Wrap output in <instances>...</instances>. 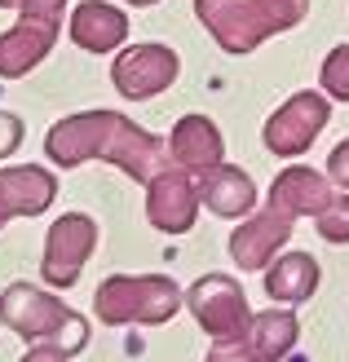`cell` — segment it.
I'll return each instance as SVG.
<instances>
[{"label":"cell","mask_w":349,"mask_h":362,"mask_svg":"<svg viewBox=\"0 0 349 362\" xmlns=\"http://www.w3.org/2000/svg\"><path fill=\"white\" fill-rule=\"evenodd\" d=\"M49 35H53V18H35L27 13L13 31L0 35V76H23L27 66H35L49 49Z\"/></svg>","instance_id":"obj_3"},{"label":"cell","mask_w":349,"mask_h":362,"mask_svg":"<svg viewBox=\"0 0 349 362\" xmlns=\"http://www.w3.org/2000/svg\"><path fill=\"white\" fill-rule=\"evenodd\" d=\"M27 362H62V349H58V354H53V349H35Z\"/></svg>","instance_id":"obj_9"},{"label":"cell","mask_w":349,"mask_h":362,"mask_svg":"<svg viewBox=\"0 0 349 362\" xmlns=\"http://www.w3.org/2000/svg\"><path fill=\"white\" fill-rule=\"evenodd\" d=\"M93 243V226L84 221V216H67V221L53 226L49 234V257H45V279L67 287L76 279V269L84 261V247Z\"/></svg>","instance_id":"obj_2"},{"label":"cell","mask_w":349,"mask_h":362,"mask_svg":"<svg viewBox=\"0 0 349 362\" xmlns=\"http://www.w3.org/2000/svg\"><path fill=\"white\" fill-rule=\"evenodd\" d=\"M0 5H18V9H27V13H35V18H40V9H35V0H0Z\"/></svg>","instance_id":"obj_10"},{"label":"cell","mask_w":349,"mask_h":362,"mask_svg":"<svg viewBox=\"0 0 349 362\" xmlns=\"http://www.w3.org/2000/svg\"><path fill=\"white\" fill-rule=\"evenodd\" d=\"M173 53H164V49H133L128 58H120L115 66V84H120V93L128 98H146V93H155V88L164 84H173Z\"/></svg>","instance_id":"obj_4"},{"label":"cell","mask_w":349,"mask_h":362,"mask_svg":"<svg viewBox=\"0 0 349 362\" xmlns=\"http://www.w3.org/2000/svg\"><path fill=\"white\" fill-rule=\"evenodd\" d=\"M53 199V181L40 168H5L0 173V221L18 212H40Z\"/></svg>","instance_id":"obj_5"},{"label":"cell","mask_w":349,"mask_h":362,"mask_svg":"<svg viewBox=\"0 0 349 362\" xmlns=\"http://www.w3.org/2000/svg\"><path fill=\"white\" fill-rule=\"evenodd\" d=\"M137 5H151V0H137Z\"/></svg>","instance_id":"obj_11"},{"label":"cell","mask_w":349,"mask_h":362,"mask_svg":"<svg viewBox=\"0 0 349 362\" xmlns=\"http://www.w3.org/2000/svg\"><path fill=\"white\" fill-rule=\"evenodd\" d=\"M0 322H9L18 336H45V332H62V327L84 332V322L71 310H62L53 296L35 292L27 283H13L9 292L0 296Z\"/></svg>","instance_id":"obj_1"},{"label":"cell","mask_w":349,"mask_h":362,"mask_svg":"<svg viewBox=\"0 0 349 362\" xmlns=\"http://www.w3.org/2000/svg\"><path fill=\"white\" fill-rule=\"evenodd\" d=\"M177 146L186 159H217V137L208 124H199V119H186L177 129Z\"/></svg>","instance_id":"obj_7"},{"label":"cell","mask_w":349,"mask_h":362,"mask_svg":"<svg viewBox=\"0 0 349 362\" xmlns=\"http://www.w3.org/2000/svg\"><path fill=\"white\" fill-rule=\"evenodd\" d=\"M71 31H76V40L84 49L102 53V49H111V45L124 40V18L115 9H106V5H84L76 13V23H71Z\"/></svg>","instance_id":"obj_6"},{"label":"cell","mask_w":349,"mask_h":362,"mask_svg":"<svg viewBox=\"0 0 349 362\" xmlns=\"http://www.w3.org/2000/svg\"><path fill=\"white\" fill-rule=\"evenodd\" d=\"M18 137H23V124H18V115L0 111V159H5V155L18 146Z\"/></svg>","instance_id":"obj_8"},{"label":"cell","mask_w":349,"mask_h":362,"mask_svg":"<svg viewBox=\"0 0 349 362\" xmlns=\"http://www.w3.org/2000/svg\"><path fill=\"white\" fill-rule=\"evenodd\" d=\"M0 226H5V221H0Z\"/></svg>","instance_id":"obj_12"}]
</instances>
